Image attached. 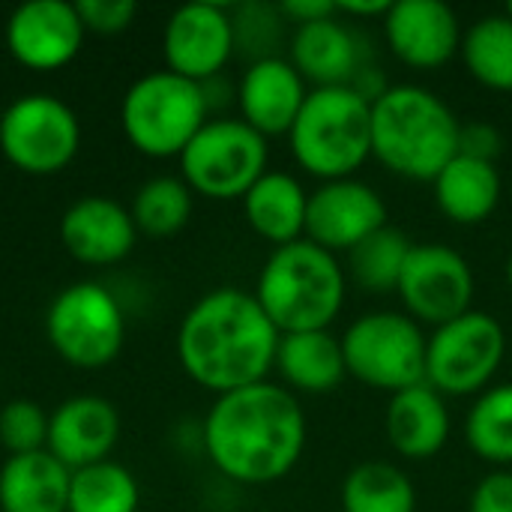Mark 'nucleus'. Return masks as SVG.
<instances>
[{
  "label": "nucleus",
  "mask_w": 512,
  "mask_h": 512,
  "mask_svg": "<svg viewBox=\"0 0 512 512\" xmlns=\"http://www.w3.org/2000/svg\"><path fill=\"white\" fill-rule=\"evenodd\" d=\"M309 423L300 399L273 381H261L210 405L201 444L213 468L240 486L285 480L303 459Z\"/></svg>",
  "instance_id": "nucleus-1"
},
{
  "label": "nucleus",
  "mask_w": 512,
  "mask_h": 512,
  "mask_svg": "<svg viewBox=\"0 0 512 512\" xmlns=\"http://www.w3.org/2000/svg\"><path fill=\"white\" fill-rule=\"evenodd\" d=\"M282 333L255 294L216 288L195 300L177 327V360L204 390L225 396L267 381Z\"/></svg>",
  "instance_id": "nucleus-2"
},
{
  "label": "nucleus",
  "mask_w": 512,
  "mask_h": 512,
  "mask_svg": "<svg viewBox=\"0 0 512 512\" xmlns=\"http://www.w3.org/2000/svg\"><path fill=\"white\" fill-rule=\"evenodd\" d=\"M462 120L423 84H390L372 102V159L405 180L432 183L459 153Z\"/></svg>",
  "instance_id": "nucleus-3"
},
{
  "label": "nucleus",
  "mask_w": 512,
  "mask_h": 512,
  "mask_svg": "<svg viewBox=\"0 0 512 512\" xmlns=\"http://www.w3.org/2000/svg\"><path fill=\"white\" fill-rule=\"evenodd\" d=\"M252 294L279 333L330 330L348 300V273L339 255L303 237L267 255Z\"/></svg>",
  "instance_id": "nucleus-4"
},
{
  "label": "nucleus",
  "mask_w": 512,
  "mask_h": 512,
  "mask_svg": "<svg viewBox=\"0 0 512 512\" xmlns=\"http://www.w3.org/2000/svg\"><path fill=\"white\" fill-rule=\"evenodd\" d=\"M285 138L294 162L321 183L357 177L372 159V105L351 87H312Z\"/></svg>",
  "instance_id": "nucleus-5"
},
{
  "label": "nucleus",
  "mask_w": 512,
  "mask_h": 512,
  "mask_svg": "<svg viewBox=\"0 0 512 512\" xmlns=\"http://www.w3.org/2000/svg\"><path fill=\"white\" fill-rule=\"evenodd\" d=\"M207 120L210 108L201 84L174 75L171 69L141 75L120 105V123L129 144L150 159L180 156Z\"/></svg>",
  "instance_id": "nucleus-6"
},
{
  "label": "nucleus",
  "mask_w": 512,
  "mask_h": 512,
  "mask_svg": "<svg viewBox=\"0 0 512 512\" xmlns=\"http://www.w3.org/2000/svg\"><path fill=\"white\" fill-rule=\"evenodd\" d=\"M177 159L180 177L192 192L213 201H243L270 171V144L240 117L213 114Z\"/></svg>",
  "instance_id": "nucleus-7"
},
{
  "label": "nucleus",
  "mask_w": 512,
  "mask_h": 512,
  "mask_svg": "<svg viewBox=\"0 0 512 512\" xmlns=\"http://www.w3.org/2000/svg\"><path fill=\"white\" fill-rule=\"evenodd\" d=\"M426 336L405 312H366L354 318L342 339L345 369L372 390L399 393L426 381Z\"/></svg>",
  "instance_id": "nucleus-8"
},
{
  "label": "nucleus",
  "mask_w": 512,
  "mask_h": 512,
  "mask_svg": "<svg viewBox=\"0 0 512 512\" xmlns=\"http://www.w3.org/2000/svg\"><path fill=\"white\" fill-rule=\"evenodd\" d=\"M510 357V336L504 324L480 309H471L426 336V384L447 396H480L492 387L504 360Z\"/></svg>",
  "instance_id": "nucleus-9"
},
{
  "label": "nucleus",
  "mask_w": 512,
  "mask_h": 512,
  "mask_svg": "<svg viewBox=\"0 0 512 512\" xmlns=\"http://www.w3.org/2000/svg\"><path fill=\"white\" fill-rule=\"evenodd\" d=\"M51 348L75 369H102L117 360L126 339V318L117 297L96 282L63 288L45 312Z\"/></svg>",
  "instance_id": "nucleus-10"
},
{
  "label": "nucleus",
  "mask_w": 512,
  "mask_h": 512,
  "mask_svg": "<svg viewBox=\"0 0 512 512\" xmlns=\"http://www.w3.org/2000/svg\"><path fill=\"white\" fill-rule=\"evenodd\" d=\"M81 147L75 111L51 93H27L0 114V153L24 174H57Z\"/></svg>",
  "instance_id": "nucleus-11"
},
{
  "label": "nucleus",
  "mask_w": 512,
  "mask_h": 512,
  "mask_svg": "<svg viewBox=\"0 0 512 512\" xmlns=\"http://www.w3.org/2000/svg\"><path fill=\"white\" fill-rule=\"evenodd\" d=\"M405 315L441 327L474 309L477 279L471 261L444 243H414L396 288Z\"/></svg>",
  "instance_id": "nucleus-12"
},
{
  "label": "nucleus",
  "mask_w": 512,
  "mask_h": 512,
  "mask_svg": "<svg viewBox=\"0 0 512 512\" xmlns=\"http://www.w3.org/2000/svg\"><path fill=\"white\" fill-rule=\"evenodd\" d=\"M387 216V201L372 183L360 177L327 180L309 192L306 240L333 255H348L357 243L387 228Z\"/></svg>",
  "instance_id": "nucleus-13"
},
{
  "label": "nucleus",
  "mask_w": 512,
  "mask_h": 512,
  "mask_svg": "<svg viewBox=\"0 0 512 512\" xmlns=\"http://www.w3.org/2000/svg\"><path fill=\"white\" fill-rule=\"evenodd\" d=\"M165 66L189 81H210L222 75L234 57L231 6L213 0H195L171 12L162 33Z\"/></svg>",
  "instance_id": "nucleus-14"
},
{
  "label": "nucleus",
  "mask_w": 512,
  "mask_h": 512,
  "mask_svg": "<svg viewBox=\"0 0 512 512\" xmlns=\"http://www.w3.org/2000/svg\"><path fill=\"white\" fill-rule=\"evenodd\" d=\"M285 57L309 87H348L354 75L375 60V51L357 24L336 12L321 21L291 27Z\"/></svg>",
  "instance_id": "nucleus-15"
},
{
  "label": "nucleus",
  "mask_w": 512,
  "mask_h": 512,
  "mask_svg": "<svg viewBox=\"0 0 512 512\" xmlns=\"http://www.w3.org/2000/svg\"><path fill=\"white\" fill-rule=\"evenodd\" d=\"M381 27L390 51L411 69H438L450 63L465 36L456 9L444 0H393Z\"/></svg>",
  "instance_id": "nucleus-16"
},
{
  "label": "nucleus",
  "mask_w": 512,
  "mask_h": 512,
  "mask_svg": "<svg viewBox=\"0 0 512 512\" xmlns=\"http://www.w3.org/2000/svg\"><path fill=\"white\" fill-rule=\"evenodd\" d=\"M84 42V24L75 3L30 0L6 21V48L27 69H60Z\"/></svg>",
  "instance_id": "nucleus-17"
},
{
  "label": "nucleus",
  "mask_w": 512,
  "mask_h": 512,
  "mask_svg": "<svg viewBox=\"0 0 512 512\" xmlns=\"http://www.w3.org/2000/svg\"><path fill=\"white\" fill-rule=\"evenodd\" d=\"M309 90L312 87L303 81V75L291 66L285 54L255 60L243 69L237 81L240 120L264 138L288 135Z\"/></svg>",
  "instance_id": "nucleus-18"
},
{
  "label": "nucleus",
  "mask_w": 512,
  "mask_h": 512,
  "mask_svg": "<svg viewBox=\"0 0 512 512\" xmlns=\"http://www.w3.org/2000/svg\"><path fill=\"white\" fill-rule=\"evenodd\" d=\"M117 441H120V414L102 396H72L60 402L48 417L45 450L69 471L108 462Z\"/></svg>",
  "instance_id": "nucleus-19"
},
{
  "label": "nucleus",
  "mask_w": 512,
  "mask_h": 512,
  "mask_svg": "<svg viewBox=\"0 0 512 512\" xmlns=\"http://www.w3.org/2000/svg\"><path fill=\"white\" fill-rule=\"evenodd\" d=\"M60 240L75 261L90 267H108L132 252L138 228L123 204L102 195H90L66 207L60 219Z\"/></svg>",
  "instance_id": "nucleus-20"
},
{
  "label": "nucleus",
  "mask_w": 512,
  "mask_h": 512,
  "mask_svg": "<svg viewBox=\"0 0 512 512\" xmlns=\"http://www.w3.org/2000/svg\"><path fill=\"white\" fill-rule=\"evenodd\" d=\"M384 435L393 453L408 462L435 459L453 435L447 399L426 381L393 393L384 411Z\"/></svg>",
  "instance_id": "nucleus-21"
},
{
  "label": "nucleus",
  "mask_w": 512,
  "mask_h": 512,
  "mask_svg": "<svg viewBox=\"0 0 512 512\" xmlns=\"http://www.w3.org/2000/svg\"><path fill=\"white\" fill-rule=\"evenodd\" d=\"M273 369L279 372L282 387H288L294 396H324L348 378L342 339L330 330L282 333Z\"/></svg>",
  "instance_id": "nucleus-22"
},
{
  "label": "nucleus",
  "mask_w": 512,
  "mask_h": 512,
  "mask_svg": "<svg viewBox=\"0 0 512 512\" xmlns=\"http://www.w3.org/2000/svg\"><path fill=\"white\" fill-rule=\"evenodd\" d=\"M306 210H309L306 186L294 174L279 168H270L243 195V216L249 228L273 249L306 237Z\"/></svg>",
  "instance_id": "nucleus-23"
},
{
  "label": "nucleus",
  "mask_w": 512,
  "mask_h": 512,
  "mask_svg": "<svg viewBox=\"0 0 512 512\" xmlns=\"http://www.w3.org/2000/svg\"><path fill=\"white\" fill-rule=\"evenodd\" d=\"M438 210L456 225H480L492 219L501 204L504 180L495 162L456 153L432 180Z\"/></svg>",
  "instance_id": "nucleus-24"
},
{
  "label": "nucleus",
  "mask_w": 512,
  "mask_h": 512,
  "mask_svg": "<svg viewBox=\"0 0 512 512\" xmlns=\"http://www.w3.org/2000/svg\"><path fill=\"white\" fill-rule=\"evenodd\" d=\"M72 471L48 450L9 456L0 468V512H66Z\"/></svg>",
  "instance_id": "nucleus-25"
},
{
  "label": "nucleus",
  "mask_w": 512,
  "mask_h": 512,
  "mask_svg": "<svg viewBox=\"0 0 512 512\" xmlns=\"http://www.w3.org/2000/svg\"><path fill=\"white\" fill-rule=\"evenodd\" d=\"M342 512H417L414 480L393 462H360L339 486Z\"/></svg>",
  "instance_id": "nucleus-26"
},
{
  "label": "nucleus",
  "mask_w": 512,
  "mask_h": 512,
  "mask_svg": "<svg viewBox=\"0 0 512 512\" xmlns=\"http://www.w3.org/2000/svg\"><path fill=\"white\" fill-rule=\"evenodd\" d=\"M459 57L471 78L489 90L512 93V18L489 12L465 27Z\"/></svg>",
  "instance_id": "nucleus-27"
},
{
  "label": "nucleus",
  "mask_w": 512,
  "mask_h": 512,
  "mask_svg": "<svg viewBox=\"0 0 512 512\" xmlns=\"http://www.w3.org/2000/svg\"><path fill=\"white\" fill-rule=\"evenodd\" d=\"M465 441L471 453L495 471H512V384H492L465 417Z\"/></svg>",
  "instance_id": "nucleus-28"
},
{
  "label": "nucleus",
  "mask_w": 512,
  "mask_h": 512,
  "mask_svg": "<svg viewBox=\"0 0 512 512\" xmlns=\"http://www.w3.org/2000/svg\"><path fill=\"white\" fill-rule=\"evenodd\" d=\"M411 246L414 243L405 231L387 225L348 252L345 273L357 288L369 294H396Z\"/></svg>",
  "instance_id": "nucleus-29"
},
{
  "label": "nucleus",
  "mask_w": 512,
  "mask_h": 512,
  "mask_svg": "<svg viewBox=\"0 0 512 512\" xmlns=\"http://www.w3.org/2000/svg\"><path fill=\"white\" fill-rule=\"evenodd\" d=\"M192 189L186 186L183 177H150L147 183L138 186L132 198V222L138 234L147 237H171L186 228L192 216Z\"/></svg>",
  "instance_id": "nucleus-30"
},
{
  "label": "nucleus",
  "mask_w": 512,
  "mask_h": 512,
  "mask_svg": "<svg viewBox=\"0 0 512 512\" xmlns=\"http://www.w3.org/2000/svg\"><path fill=\"white\" fill-rule=\"evenodd\" d=\"M141 489L132 471L117 462H99L72 471L66 512H138Z\"/></svg>",
  "instance_id": "nucleus-31"
},
{
  "label": "nucleus",
  "mask_w": 512,
  "mask_h": 512,
  "mask_svg": "<svg viewBox=\"0 0 512 512\" xmlns=\"http://www.w3.org/2000/svg\"><path fill=\"white\" fill-rule=\"evenodd\" d=\"M231 24H234V54H243L249 63L264 57H279V48L288 45V21L279 9V3L267 0H249L240 6H231Z\"/></svg>",
  "instance_id": "nucleus-32"
},
{
  "label": "nucleus",
  "mask_w": 512,
  "mask_h": 512,
  "mask_svg": "<svg viewBox=\"0 0 512 512\" xmlns=\"http://www.w3.org/2000/svg\"><path fill=\"white\" fill-rule=\"evenodd\" d=\"M0 444L9 456L39 453L48 444V414L30 399H12L0 408Z\"/></svg>",
  "instance_id": "nucleus-33"
},
{
  "label": "nucleus",
  "mask_w": 512,
  "mask_h": 512,
  "mask_svg": "<svg viewBox=\"0 0 512 512\" xmlns=\"http://www.w3.org/2000/svg\"><path fill=\"white\" fill-rule=\"evenodd\" d=\"M84 30L93 33H120L132 24L138 3L135 0H81L75 3Z\"/></svg>",
  "instance_id": "nucleus-34"
},
{
  "label": "nucleus",
  "mask_w": 512,
  "mask_h": 512,
  "mask_svg": "<svg viewBox=\"0 0 512 512\" xmlns=\"http://www.w3.org/2000/svg\"><path fill=\"white\" fill-rule=\"evenodd\" d=\"M504 150V135L489 120H468L459 132V153L483 162H495Z\"/></svg>",
  "instance_id": "nucleus-35"
},
{
  "label": "nucleus",
  "mask_w": 512,
  "mask_h": 512,
  "mask_svg": "<svg viewBox=\"0 0 512 512\" xmlns=\"http://www.w3.org/2000/svg\"><path fill=\"white\" fill-rule=\"evenodd\" d=\"M468 512H512V471H489L474 486Z\"/></svg>",
  "instance_id": "nucleus-36"
},
{
  "label": "nucleus",
  "mask_w": 512,
  "mask_h": 512,
  "mask_svg": "<svg viewBox=\"0 0 512 512\" xmlns=\"http://www.w3.org/2000/svg\"><path fill=\"white\" fill-rule=\"evenodd\" d=\"M279 9L291 27L312 24V21H321V18H330L339 12V6L333 0H285V3H279Z\"/></svg>",
  "instance_id": "nucleus-37"
},
{
  "label": "nucleus",
  "mask_w": 512,
  "mask_h": 512,
  "mask_svg": "<svg viewBox=\"0 0 512 512\" xmlns=\"http://www.w3.org/2000/svg\"><path fill=\"white\" fill-rule=\"evenodd\" d=\"M348 87L372 105V102H378V99L390 90V78H387V72L378 66V60H372V63H366V66L354 75V81H351Z\"/></svg>",
  "instance_id": "nucleus-38"
},
{
  "label": "nucleus",
  "mask_w": 512,
  "mask_h": 512,
  "mask_svg": "<svg viewBox=\"0 0 512 512\" xmlns=\"http://www.w3.org/2000/svg\"><path fill=\"white\" fill-rule=\"evenodd\" d=\"M339 6V15L345 18V21H369V18H384L387 12H390V6H393V0H342V3H336Z\"/></svg>",
  "instance_id": "nucleus-39"
},
{
  "label": "nucleus",
  "mask_w": 512,
  "mask_h": 512,
  "mask_svg": "<svg viewBox=\"0 0 512 512\" xmlns=\"http://www.w3.org/2000/svg\"><path fill=\"white\" fill-rule=\"evenodd\" d=\"M504 276H507V288L512 291V252L507 255V267H504Z\"/></svg>",
  "instance_id": "nucleus-40"
},
{
  "label": "nucleus",
  "mask_w": 512,
  "mask_h": 512,
  "mask_svg": "<svg viewBox=\"0 0 512 512\" xmlns=\"http://www.w3.org/2000/svg\"><path fill=\"white\" fill-rule=\"evenodd\" d=\"M504 12H507V15H510V18H512V0H510V3H507V9H504Z\"/></svg>",
  "instance_id": "nucleus-41"
},
{
  "label": "nucleus",
  "mask_w": 512,
  "mask_h": 512,
  "mask_svg": "<svg viewBox=\"0 0 512 512\" xmlns=\"http://www.w3.org/2000/svg\"><path fill=\"white\" fill-rule=\"evenodd\" d=\"M510 360H512V342H510Z\"/></svg>",
  "instance_id": "nucleus-42"
}]
</instances>
